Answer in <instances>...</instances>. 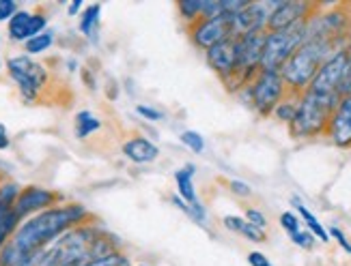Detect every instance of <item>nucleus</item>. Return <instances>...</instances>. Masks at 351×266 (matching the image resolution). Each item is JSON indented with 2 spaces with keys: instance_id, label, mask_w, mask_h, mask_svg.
<instances>
[{
  "instance_id": "f257e3e1",
  "label": "nucleus",
  "mask_w": 351,
  "mask_h": 266,
  "mask_svg": "<svg viewBox=\"0 0 351 266\" xmlns=\"http://www.w3.org/2000/svg\"><path fill=\"white\" fill-rule=\"evenodd\" d=\"M84 219H88V211L82 204L52 207L37 213L15 230L13 237L0 249V266H22L35 262V258L52 241L67 230L80 226Z\"/></svg>"
},
{
  "instance_id": "f03ea898",
  "label": "nucleus",
  "mask_w": 351,
  "mask_h": 266,
  "mask_svg": "<svg viewBox=\"0 0 351 266\" xmlns=\"http://www.w3.org/2000/svg\"><path fill=\"white\" fill-rule=\"evenodd\" d=\"M117 252L114 237L99 226H75L35 258V266H82Z\"/></svg>"
},
{
  "instance_id": "7ed1b4c3",
  "label": "nucleus",
  "mask_w": 351,
  "mask_h": 266,
  "mask_svg": "<svg viewBox=\"0 0 351 266\" xmlns=\"http://www.w3.org/2000/svg\"><path fill=\"white\" fill-rule=\"evenodd\" d=\"M334 52H339V50H334L330 43L315 41V39L304 41L280 69L287 90L295 92V95H302V92L311 86L317 71L322 69V65Z\"/></svg>"
},
{
  "instance_id": "20e7f679",
  "label": "nucleus",
  "mask_w": 351,
  "mask_h": 266,
  "mask_svg": "<svg viewBox=\"0 0 351 266\" xmlns=\"http://www.w3.org/2000/svg\"><path fill=\"white\" fill-rule=\"evenodd\" d=\"M341 101L330 99V97H319L308 90H304L300 97V103H298L295 118L291 120V135L295 139H304V137H315V135L328 133L330 118Z\"/></svg>"
},
{
  "instance_id": "39448f33",
  "label": "nucleus",
  "mask_w": 351,
  "mask_h": 266,
  "mask_svg": "<svg viewBox=\"0 0 351 266\" xmlns=\"http://www.w3.org/2000/svg\"><path fill=\"white\" fill-rule=\"evenodd\" d=\"M306 28L308 22L295 24L291 28L276 30V33H265V45L261 56V71H278L282 65L293 56V52L306 41Z\"/></svg>"
},
{
  "instance_id": "423d86ee",
  "label": "nucleus",
  "mask_w": 351,
  "mask_h": 266,
  "mask_svg": "<svg viewBox=\"0 0 351 266\" xmlns=\"http://www.w3.org/2000/svg\"><path fill=\"white\" fill-rule=\"evenodd\" d=\"M250 95V105L256 109L261 116L274 114L276 105L285 99L287 95V84L278 71H258L254 80L246 86Z\"/></svg>"
},
{
  "instance_id": "0eeeda50",
  "label": "nucleus",
  "mask_w": 351,
  "mask_h": 266,
  "mask_svg": "<svg viewBox=\"0 0 351 266\" xmlns=\"http://www.w3.org/2000/svg\"><path fill=\"white\" fill-rule=\"evenodd\" d=\"M7 69H9V75L13 77V82L18 84L22 99L35 101L41 88L45 86V80H48L45 67L35 62L30 56H15L7 60Z\"/></svg>"
},
{
  "instance_id": "6e6552de",
  "label": "nucleus",
  "mask_w": 351,
  "mask_h": 266,
  "mask_svg": "<svg viewBox=\"0 0 351 266\" xmlns=\"http://www.w3.org/2000/svg\"><path fill=\"white\" fill-rule=\"evenodd\" d=\"M345 71H347V48L334 52L324 65L322 69L317 71V75L313 77L311 86L306 88L313 95L319 97H330V99H343L341 95V86L345 80Z\"/></svg>"
},
{
  "instance_id": "1a4fd4ad",
  "label": "nucleus",
  "mask_w": 351,
  "mask_h": 266,
  "mask_svg": "<svg viewBox=\"0 0 351 266\" xmlns=\"http://www.w3.org/2000/svg\"><path fill=\"white\" fill-rule=\"evenodd\" d=\"M188 30L196 48L207 52L213 45H218L226 39H233V15L222 13V15H213V18L198 20L190 24Z\"/></svg>"
},
{
  "instance_id": "9d476101",
  "label": "nucleus",
  "mask_w": 351,
  "mask_h": 266,
  "mask_svg": "<svg viewBox=\"0 0 351 266\" xmlns=\"http://www.w3.org/2000/svg\"><path fill=\"white\" fill-rule=\"evenodd\" d=\"M317 9L319 5H311V3H278L269 13L265 33H276V30H285L295 24L308 22Z\"/></svg>"
},
{
  "instance_id": "9b49d317",
  "label": "nucleus",
  "mask_w": 351,
  "mask_h": 266,
  "mask_svg": "<svg viewBox=\"0 0 351 266\" xmlns=\"http://www.w3.org/2000/svg\"><path fill=\"white\" fill-rule=\"evenodd\" d=\"M276 5L278 3H248V7H243L239 13H235L233 15V39L265 30L269 13Z\"/></svg>"
},
{
  "instance_id": "f8f14e48",
  "label": "nucleus",
  "mask_w": 351,
  "mask_h": 266,
  "mask_svg": "<svg viewBox=\"0 0 351 266\" xmlns=\"http://www.w3.org/2000/svg\"><path fill=\"white\" fill-rule=\"evenodd\" d=\"M205 58H207V65L222 77L224 84H228L235 77L237 73L235 39H226L218 45H213V48L207 50Z\"/></svg>"
},
{
  "instance_id": "ddd939ff",
  "label": "nucleus",
  "mask_w": 351,
  "mask_h": 266,
  "mask_svg": "<svg viewBox=\"0 0 351 266\" xmlns=\"http://www.w3.org/2000/svg\"><path fill=\"white\" fill-rule=\"evenodd\" d=\"M60 200L58 194L50 191V189H41V187H26V189L20 191L18 200H15L13 211L18 215V219L30 215V213H41V211H48L52 209L56 202Z\"/></svg>"
},
{
  "instance_id": "4468645a",
  "label": "nucleus",
  "mask_w": 351,
  "mask_h": 266,
  "mask_svg": "<svg viewBox=\"0 0 351 266\" xmlns=\"http://www.w3.org/2000/svg\"><path fill=\"white\" fill-rule=\"evenodd\" d=\"M328 135L337 146L351 148V95H347L334 109L328 124Z\"/></svg>"
},
{
  "instance_id": "2eb2a0df",
  "label": "nucleus",
  "mask_w": 351,
  "mask_h": 266,
  "mask_svg": "<svg viewBox=\"0 0 351 266\" xmlns=\"http://www.w3.org/2000/svg\"><path fill=\"white\" fill-rule=\"evenodd\" d=\"M48 20L41 13H28V11H18L9 20V37L13 41H28L37 35H41V30L45 28Z\"/></svg>"
},
{
  "instance_id": "dca6fc26",
  "label": "nucleus",
  "mask_w": 351,
  "mask_h": 266,
  "mask_svg": "<svg viewBox=\"0 0 351 266\" xmlns=\"http://www.w3.org/2000/svg\"><path fill=\"white\" fill-rule=\"evenodd\" d=\"M123 155L132 163L143 165V163H154L160 157V148L149 137L136 135L123 144Z\"/></svg>"
},
{
  "instance_id": "f3484780",
  "label": "nucleus",
  "mask_w": 351,
  "mask_h": 266,
  "mask_svg": "<svg viewBox=\"0 0 351 266\" xmlns=\"http://www.w3.org/2000/svg\"><path fill=\"white\" fill-rule=\"evenodd\" d=\"M194 172H196V168L192 165V163H188V165H183V168H179L177 172H175V183H177V191H179V198L186 202V204H196L198 202V198H196V189H194V183H192V178H194Z\"/></svg>"
},
{
  "instance_id": "a211bd4d",
  "label": "nucleus",
  "mask_w": 351,
  "mask_h": 266,
  "mask_svg": "<svg viewBox=\"0 0 351 266\" xmlns=\"http://www.w3.org/2000/svg\"><path fill=\"white\" fill-rule=\"evenodd\" d=\"M224 226L231 232H237L241 237H246L248 241H254V243H265V239H267L263 230L254 228L252 224H248L246 219H241V217H233V215L224 217Z\"/></svg>"
},
{
  "instance_id": "6ab92c4d",
  "label": "nucleus",
  "mask_w": 351,
  "mask_h": 266,
  "mask_svg": "<svg viewBox=\"0 0 351 266\" xmlns=\"http://www.w3.org/2000/svg\"><path fill=\"white\" fill-rule=\"evenodd\" d=\"M291 202H293V207L298 209L300 217L304 219V224L308 226V232L313 234V237H317L319 241H324V243H330V234H328V230H326L322 224H319V219H317L306 207H304V202H302L300 198H293Z\"/></svg>"
},
{
  "instance_id": "aec40b11",
  "label": "nucleus",
  "mask_w": 351,
  "mask_h": 266,
  "mask_svg": "<svg viewBox=\"0 0 351 266\" xmlns=\"http://www.w3.org/2000/svg\"><path fill=\"white\" fill-rule=\"evenodd\" d=\"M300 97L302 95H295V92H287L285 99L276 105V109H274V116H276L278 120H282V122L291 124V120L295 118V112H298Z\"/></svg>"
},
{
  "instance_id": "412c9836",
  "label": "nucleus",
  "mask_w": 351,
  "mask_h": 266,
  "mask_svg": "<svg viewBox=\"0 0 351 266\" xmlns=\"http://www.w3.org/2000/svg\"><path fill=\"white\" fill-rule=\"evenodd\" d=\"M18 215L13 209H0V249L13 237V232L18 230Z\"/></svg>"
},
{
  "instance_id": "4be33fe9",
  "label": "nucleus",
  "mask_w": 351,
  "mask_h": 266,
  "mask_svg": "<svg viewBox=\"0 0 351 266\" xmlns=\"http://www.w3.org/2000/svg\"><path fill=\"white\" fill-rule=\"evenodd\" d=\"M99 13H101V5H90L84 9L82 20H80V30L82 35L95 39V28L99 26Z\"/></svg>"
},
{
  "instance_id": "5701e85b",
  "label": "nucleus",
  "mask_w": 351,
  "mask_h": 266,
  "mask_svg": "<svg viewBox=\"0 0 351 266\" xmlns=\"http://www.w3.org/2000/svg\"><path fill=\"white\" fill-rule=\"evenodd\" d=\"M101 127L99 118H95L90 112H80L75 114V135H78L80 139L88 137L93 131H97Z\"/></svg>"
},
{
  "instance_id": "b1692460",
  "label": "nucleus",
  "mask_w": 351,
  "mask_h": 266,
  "mask_svg": "<svg viewBox=\"0 0 351 266\" xmlns=\"http://www.w3.org/2000/svg\"><path fill=\"white\" fill-rule=\"evenodd\" d=\"M203 7H205V0H181V3H177L181 18L188 24H194L203 18Z\"/></svg>"
},
{
  "instance_id": "393cba45",
  "label": "nucleus",
  "mask_w": 351,
  "mask_h": 266,
  "mask_svg": "<svg viewBox=\"0 0 351 266\" xmlns=\"http://www.w3.org/2000/svg\"><path fill=\"white\" fill-rule=\"evenodd\" d=\"M82 266H132V260L125 256V254H121V252H112L108 256H101V258H95V260H90Z\"/></svg>"
},
{
  "instance_id": "a878e982",
  "label": "nucleus",
  "mask_w": 351,
  "mask_h": 266,
  "mask_svg": "<svg viewBox=\"0 0 351 266\" xmlns=\"http://www.w3.org/2000/svg\"><path fill=\"white\" fill-rule=\"evenodd\" d=\"M52 41H54V35L52 33H41V35H37L33 39H28L24 45H26V52L28 54H41V52H45V50L50 48Z\"/></svg>"
},
{
  "instance_id": "bb28decb",
  "label": "nucleus",
  "mask_w": 351,
  "mask_h": 266,
  "mask_svg": "<svg viewBox=\"0 0 351 266\" xmlns=\"http://www.w3.org/2000/svg\"><path fill=\"white\" fill-rule=\"evenodd\" d=\"M181 142L196 155H201L205 150V139H203L201 133H196V131H183L181 133Z\"/></svg>"
},
{
  "instance_id": "cd10ccee",
  "label": "nucleus",
  "mask_w": 351,
  "mask_h": 266,
  "mask_svg": "<svg viewBox=\"0 0 351 266\" xmlns=\"http://www.w3.org/2000/svg\"><path fill=\"white\" fill-rule=\"evenodd\" d=\"M291 241L302 249H313V245H315V237L308 230H300V232L291 234Z\"/></svg>"
},
{
  "instance_id": "c85d7f7f",
  "label": "nucleus",
  "mask_w": 351,
  "mask_h": 266,
  "mask_svg": "<svg viewBox=\"0 0 351 266\" xmlns=\"http://www.w3.org/2000/svg\"><path fill=\"white\" fill-rule=\"evenodd\" d=\"M280 226L289 232V237L302 230V228H300V219H298L293 213H282V215H280Z\"/></svg>"
},
{
  "instance_id": "c756f323",
  "label": "nucleus",
  "mask_w": 351,
  "mask_h": 266,
  "mask_svg": "<svg viewBox=\"0 0 351 266\" xmlns=\"http://www.w3.org/2000/svg\"><path fill=\"white\" fill-rule=\"evenodd\" d=\"M246 222L252 224V226L258 228V230H265V226H267L265 215H263L261 211H256V209H246Z\"/></svg>"
},
{
  "instance_id": "7c9ffc66",
  "label": "nucleus",
  "mask_w": 351,
  "mask_h": 266,
  "mask_svg": "<svg viewBox=\"0 0 351 266\" xmlns=\"http://www.w3.org/2000/svg\"><path fill=\"white\" fill-rule=\"evenodd\" d=\"M136 112H138L143 118H147V120H151V122H156V120H162L164 118V112H160V109H156V107H151V105H136Z\"/></svg>"
},
{
  "instance_id": "2f4dec72",
  "label": "nucleus",
  "mask_w": 351,
  "mask_h": 266,
  "mask_svg": "<svg viewBox=\"0 0 351 266\" xmlns=\"http://www.w3.org/2000/svg\"><path fill=\"white\" fill-rule=\"evenodd\" d=\"M15 13H18V5L13 0H0V22L11 20Z\"/></svg>"
},
{
  "instance_id": "473e14b6",
  "label": "nucleus",
  "mask_w": 351,
  "mask_h": 266,
  "mask_svg": "<svg viewBox=\"0 0 351 266\" xmlns=\"http://www.w3.org/2000/svg\"><path fill=\"white\" fill-rule=\"evenodd\" d=\"M328 234H330V237H334V239L339 241V245L345 249L347 254H351V243L347 241V237L343 234V230H341V228H330V232H328Z\"/></svg>"
},
{
  "instance_id": "72a5a7b5",
  "label": "nucleus",
  "mask_w": 351,
  "mask_h": 266,
  "mask_svg": "<svg viewBox=\"0 0 351 266\" xmlns=\"http://www.w3.org/2000/svg\"><path fill=\"white\" fill-rule=\"evenodd\" d=\"M248 262H250V266H271V262H269L261 252H252V254H248Z\"/></svg>"
},
{
  "instance_id": "f704fd0d",
  "label": "nucleus",
  "mask_w": 351,
  "mask_h": 266,
  "mask_svg": "<svg viewBox=\"0 0 351 266\" xmlns=\"http://www.w3.org/2000/svg\"><path fill=\"white\" fill-rule=\"evenodd\" d=\"M231 189H233V194H237V196H241V198H246V196L252 194L250 187H248L246 183H241V181H233V183H231Z\"/></svg>"
},
{
  "instance_id": "c9c22d12",
  "label": "nucleus",
  "mask_w": 351,
  "mask_h": 266,
  "mask_svg": "<svg viewBox=\"0 0 351 266\" xmlns=\"http://www.w3.org/2000/svg\"><path fill=\"white\" fill-rule=\"evenodd\" d=\"M9 144H11L9 133H7V129H5V124H0V150L9 148Z\"/></svg>"
},
{
  "instance_id": "e433bc0d",
  "label": "nucleus",
  "mask_w": 351,
  "mask_h": 266,
  "mask_svg": "<svg viewBox=\"0 0 351 266\" xmlns=\"http://www.w3.org/2000/svg\"><path fill=\"white\" fill-rule=\"evenodd\" d=\"M80 7H82V0H73V3L69 5V15H75V13H78L80 11Z\"/></svg>"
},
{
  "instance_id": "4c0bfd02",
  "label": "nucleus",
  "mask_w": 351,
  "mask_h": 266,
  "mask_svg": "<svg viewBox=\"0 0 351 266\" xmlns=\"http://www.w3.org/2000/svg\"><path fill=\"white\" fill-rule=\"evenodd\" d=\"M22 266H35V262H28V264H22Z\"/></svg>"
}]
</instances>
